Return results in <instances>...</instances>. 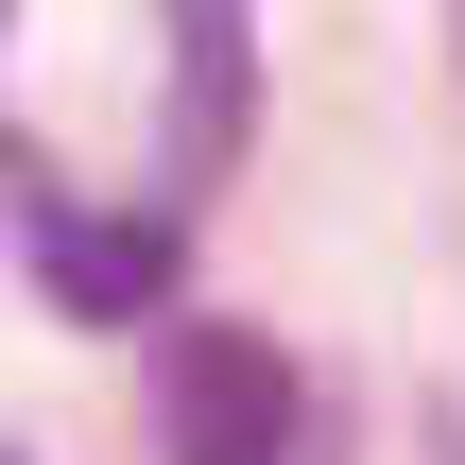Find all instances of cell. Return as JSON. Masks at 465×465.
Masks as SVG:
<instances>
[{"label":"cell","mask_w":465,"mask_h":465,"mask_svg":"<svg viewBox=\"0 0 465 465\" xmlns=\"http://www.w3.org/2000/svg\"><path fill=\"white\" fill-rule=\"evenodd\" d=\"M155 414H173V465H276L293 449V362H276V328H190Z\"/></svg>","instance_id":"6da1fadb"},{"label":"cell","mask_w":465,"mask_h":465,"mask_svg":"<svg viewBox=\"0 0 465 465\" xmlns=\"http://www.w3.org/2000/svg\"><path fill=\"white\" fill-rule=\"evenodd\" d=\"M52 311H86V328H138L155 293H173V224H104V207H52Z\"/></svg>","instance_id":"7a4b0ae2"},{"label":"cell","mask_w":465,"mask_h":465,"mask_svg":"<svg viewBox=\"0 0 465 465\" xmlns=\"http://www.w3.org/2000/svg\"><path fill=\"white\" fill-rule=\"evenodd\" d=\"M242 155V0H173V173Z\"/></svg>","instance_id":"3957f363"},{"label":"cell","mask_w":465,"mask_h":465,"mask_svg":"<svg viewBox=\"0 0 465 465\" xmlns=\"http://www.w3.org/2000/svg\"><path fill=\"white\" fill-rule=\"evenodd\" d=\"M0 17H17V0H0Z\"/></svg>","instance_id":"277c9868"},{"label":"cell","mask_w":465,"mask_h":465,"mask_svg":"<svg viewBox=\"0 0 465 465\" xmlns=\"http://www.w3.org/2000/svg\"><path fill=\"white\" fill-rule=\"evenodd\" d=\"M0 465H17V449H0Z\"/></svg>","instance_id":"5b68a950"}]
</instances>
